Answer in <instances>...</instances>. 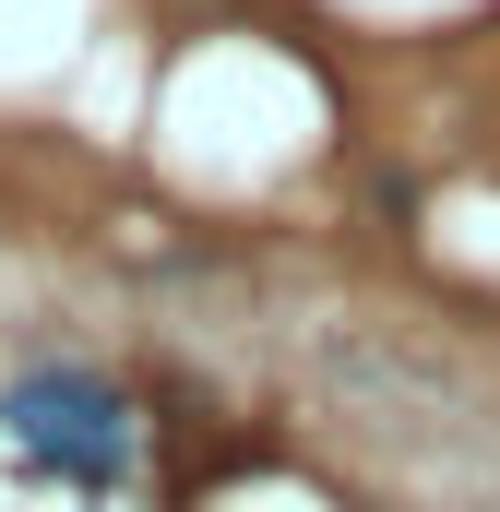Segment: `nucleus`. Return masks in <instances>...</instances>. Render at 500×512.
Here are the masks:
<instances>
[{"label": "nucleus", "instance_id": "nucleus-1", "mask_svg": "<svg viewBox=\"0 0 500 512\" xmlns=\"http://www.w3.org/2000/svg\"><path fill=\"white\" fill-rule=\"evenodd\" d=\"M0 417H12V453L72 477V489H120L131 477V405L108 382H84V370H24Z\"/></svg>", "mask_w": 500, "mask_h": 512}]
</instances>
